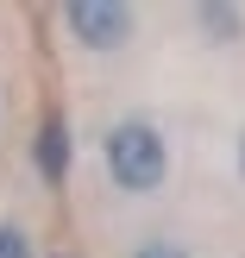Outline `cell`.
Listing matches in <instances>:
<instances>
[{"mask_svg": "<svg viewBox=\"0 0 245 258\" xmlns=\"http://www.w3.org/2000/svg\"><path fill=\"white\" fill-rule=\"evenodd\" d=\"M101 164H107L113 189H126V196H157L164 176H170V145H164V133L151 120L126 113V120H113L107 139H101Z\"/></svg>", "mask_w": 245, "mask_h": 258, "instance_id": "1", "label": "cell"}, {"mask_svg": "<svg viewBox=\"0 0 245 258\" xmlns=\"http://www.w3.org/2000/svg\"><path fill=\"white\" fill-rule=\"evenodd\" d=\"M63 25L82 50H120V44H132L138 13L120 7V0H75V7H63Z\"/></svg>", "mask_w": 245, "mask_h": 258, "instance_id": "2", "label": "cell"}, {"mask_svg": "<svg viewBox=\"0 0 245 258\" xmlns=\"http://www.w3.org/2000/svg\"><path fill=\"white\" fill-rule=\"evenodd\" d=\"M32 170L44 176L50 189L69 176V120H63V113H44V120H38V139H32Z\"/></svg>", "mask_w": 245, "mask_h": 258, "instance_id": "3", "label": "cell"}, {"mask_svg": "<svg viewBox=\"0 0 245 258\" xmlns=\"http://www.w3.org/2000/svg\"><path fill=\"white\" fill-rule=\"evenodd\" d=\"M195 25L214 38V44H239V32H245V13H239V7H195Z\"/></svg>", "mask_w": 245, "mask_h": 258, "instance_id": "4", "label": "cell"}, {"mask_svg": "<svg viewBox=\"0 0 245 258\" xmlns=\"http://www.w3.org/2000/svg\"><path fill=\"white\" fill-rule=\"evenodd\" d=\"M0 258H32V233L19 221H0Z\"/></svg>", "mask_w": 245, "mask_h": 258, "instance_id": "5", "label": "cell"}, {"mask_svg": "<svg viewBox=\"0 0 245 258\" xmlns=\"http://www.w3.org/2000/svg\"><path fill=\"white\" fill-rule=\"evenodd\" d=\"M132 258H189V252L176 246V239H145V246H138Z\"/></svg>", "mask_w": 245, "mask_h": 258, "instance_id": "6", "label": "cell"}, {"mask_svg": "<svg viewBox=\"0 0 245 258\" xmlns=\"http://www.w3.org/2000/svg\"><path fill=\"white\" fill-rule=\"evenodd\" d=\"M239 170H245V139H239Z\"/></svg>", "mask_w": 245, "mask_h": 258, "instance_id": "7", "label": "cell"}]
</instances>
